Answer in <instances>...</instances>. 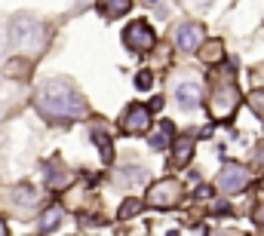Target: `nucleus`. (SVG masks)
Wrapping results in <instances>:
<instances>
[{"label": "nucleus", "mask_w": 264, "mask_h": 236, "mask_svg": "<svg viewBox=\"0 0 264 236\" xmlns=\"http://www.w3.org/2000/svg\"><path fill=\"white\" fill-rule=\"evenodd\" d=\"M37 108L49 120H80L86 114L83 95L68 80H46L37 89Z\"/></svg>", "instance_id": "1"}, {"label": "nucleus", "mask_w": 264, "mask_h": 236, "mask_svg": "<svg viewBox=\"0 0 264 236\" xmlns=\"http://www.w3.org/2000/svg\"><path fill=\"white\" fill-rule=\"evenodd\" d=\"M237 108H240V89H237L234 77L231 74L228 77H218L212 83V92H209V114H212V120L215 123L231 120Z\"/></svg>", "instance_id": "2"}, {"label": "nucleus", "mask_w": 264, "mask_h": 236, "mask_svg": "<svg viewBox=\"0 0 264 236\" xmlns=\"http://www.w3.org/2000/svg\"><path fill=\"white\" fill-rule=\"evenodd\" d=\"M9 37H12V43H15L18 49H25V52L40 55V52L46 49V31H43V25L34 22L31 15H15L12 25H9Z\"/></svg>", "instance_id": "3"}, {"label": "nucleus", "mask_w": 264, "mask_h": 236, "mask_svg": "<svg viewBox=\"0 0 264 236\" xmlns=\"http://www.w3.org/2000/svg\"><path fill=\"white\" fill-rule=\"evenodd\" d=\"M181 197H185L181 181H178V178H163V181L151 184V190H148V206H154V209H172V206L181 203Z\"/></svg>", "instance_id": "4"}, {"label": "nucleus", "mask_w": 264, "mask_h": 236, "mask_svg": "<svg viewBox=\"0 0 264 236\" xmlns=\"http://www.w3.org/2000/svg\"><path fill=\"white\" fill-rule=\"evenodd\" d=\"M252 184V172L246 169V166H240V163H228L221 172H218V190L221 194H240V190H246Z\"/></svg>", "instance_id": "5"}, {"label": "nucleus", "mask_w": 264, "mask_h": 236, "mask_svg": "<svg viewBox=\"0 0 264 236\" xmlns=\"http://www.w3.org/2000/svg\"><path fill=\"white\" fill-rule=\"evenodd\" d=\"M123 43L132 49V52H151L157 46V34L148 22H132L126 31H123Z\"/></svg>", "instance_id": "6"}, {"label": "nucleus", "mask_w": 264, "mask_h": 236, "mask_svg": "<svg viewBox=\"0 0 264 236\" xmlns=\"http://www.w3.org/2000/svg\"><path fill=\"white\" fill-rule=\"evenodd\" d=\"M151 108H145V104H132V108H126L123 111V117H120V129L126 132V135H145L148 129H151Z\"/></svg>", "instance_id": "7"}, {"label": "nucleus", "mask_w": 264, "mask_h": 236, "mask_svg": "<svg viewBox=\"0 0 264 236\" xmlns=\"http://www.w3.org/2000/svg\"><path fill=\"white\" fill-rule=\"evenodd\" d=\"M175 46H178L181 52H194V49H200V46H203V28L194 25V22L178 25V31H175Z\"/></svg>", "instance_id": "8"}, {"label": "nucleus", "mask_w": 264, "mask_h": 236, "mask_svg": "<svg viewBox=\"0 0 264 236\" xmlns=\"http://www.w3.org/2000/svg\"><path fill=\"white\" fill-rule=\"evenodd\" d=\"M71 172H68V166L62 163V160H49L46 163V184L52 187V190H65L68 184H71Z\"/></svg>", "instance_id": "9"}, {"label": "nucleus", "mask_w": 264, "mask_h": 236, "mask_svg": "<svg viewBox=\"0 0 264 236\" xmlns=\"http://www.w3.org/2000/svg\"><path fill=\"white\" fill-rule=\"evenodd\" d=\"M175 98H178V104H181L185 111H194V108L200 104L203 92H200L197 83H178V86H175Z\"/></svg>", "instance_id": "10"}, {"label": "nucleus", "mask_w": 264, "mask_h": 236, "mask_svg": "<svg viewBox=\"0 0 264 236\" xmlns=\"http://www.w3.org/2000/svg\"><path fill=\"white\" fill-rule=\"evenodd\" d=\"M172 138H175V126L169 120H160L157 123V132L151 135V147L154 151H166V147H172Z\"/></svg>", "instance_id": "11"}, {"label": "nucleus", "mask_w": 264, "mask_h": 236, "mask_svg": "<svg viewBox=\"0 0 264 236\" xmlns=\"http://www.w3.org/2000/svg\"><path fill=\"white\" fill-rule=\"evenodd\" d=\"M95 6L105 18H120L132 9V0H95Z\"/></svg>", "instance_id": "12"}, {"label": "nucleus", "mask_w": 264, "mask_h": 236, "mask_svg": "<svg viewBox=\"0 0 264 236\" xmlns=\"http://www.w3.org/2000/svg\"><path fill=\"white\" fill-rule=\"evenodd\" d=\"M194 157V138H178L172 141V163L175 166H188Z\"/></svg>", "instance_id": "13"}, {"label": "nucleus", "mask_w": 264, "mask_h": 236, "mask_svg": "<svg viewBox=\"0 0 264 236\" xmlns=\"http://www.w3.org/2000/svg\"><path fill=\"white\" fill-rule=\"evenodd\" d=\"M6 77H15V80H25L31 74V58H9L6 68H3Z\"/></svg>", "instance_id": "14"}, {"label": "nucleus", "mask_w": 264, "mask_h": 236, "mask_svg": "<svg viewBox=\"0 0 264 236\" xmlns=\"http://www.w3.org/2000/svg\"><path fill=\"white\" fill-rule=\"evenodd\" d=\"M62 218H65V212H62L58 206H49V209L40 215V233H49V230H55V227L62 224Z\"/></svg>", "instance_id": "15"}, {"label": "nucleus", "mask_w": 264, "mask_h": 236, "mask_svg": "<svg viewBox=\"0 0 264 236\" xmlns=\"http://www.w3.org/2000/svg\"><path fill=\"white\" fill-rule=\"evenodd\" d=\"M200 52H203V61L218 65V61L225 58V43H221V40H206V46H203Z\"/></svg>", "instance_id": "16"}, {"label": "nucleus", "mask_w": 264, "mask_h": 236, "mask_svg": "<svg viewBox=\"0 0 264 236\" xmlns=\"http://www.w3.org/2000/svg\"><path fill=\"white\" fill-rule=\"evenodd\" d=\"M92 135H95V144H98V151H101V160L111 163V160H114V141H111V135H105L101 126H95Z\"/></svg>", "instance_id": "17"}, {"label": "nucleus", "mask_w": 264, "mask_h": 236, "mask_svg": "<svg viewBox=\"0 0 264 236\" xmlns=\"http://www.w3.org/2000/svg\"><path fill=\"white\" fill-rule=\"evenodd\" d=\"M249 108H252V114L264 123V89H255V92L249 95Z\"/></svg>", "instance_id": "18"}, {"label": "nucleus", "mask_w": 264, "mask_h": 236, "mask_svg": "<svg viewBox=\"0 0 264 236\" xmlns=\"http://www.w3.org/2000/svg\"><path fill=\"white\" fill-rule=\"evenodd\" d=\"M135 86H138V89H151V86H154V74H151V71H138Z\"/></svg>", "instance_id": "19"}, {"label": "nucleus", "mask_w": 264, "mask_h": 236, "mask_svg": "<svg viewBox=\"0 0 264 236\" xmlns=\"http://www.w3.org/2000/svg\"><path fill=\"white\" fill-rule=\"evenodd\" d=\"M141 209V200H126L123 203V209H120V218H129V215H135Z\"/></svg>", "instance_id": "20"}, {"label": "nucleus", "mask_w": 264, "mask_h": 236, "mask_svg": "<svg viewBox=\"0 0 264 236\" xmlns=\"http://www.w3.org/2000/svg\"><path fill=\"white\" fill-rule=\"evenodd\" d=\"M206 236H246L243 230H231V227H215V230H209Z\"/></svg>", "instance_id": "21"}, {"label": "nucleus", "mask_w": 264, "mask_h": 236, "mask_svg": "<svg viewBox=\"0 0 264 236\" xmlns=\"http://www.w3.org/2000/svg\"><path fill=\"white\" fill-rule=\"evenodd\" d=\"M252 218H255L258 224H264V203H261V206H255V212H252Z\"/></svg>", "instance_id": "22"}, {"label": "nucleus", "mask_w": 264, "mask_h": 236, "mask_svg": "<svg viewBox=\"0 0 264 236\" xmlns=\"http://www.w3.org/2000/svg\"><path fill=\"white\" fill-rule=\"evenodd\" d=\"M255 160H258V163H261V166H264V144H261V147H258V154H255Z\"/></svg>", "instance_id": "23"}, {"label": "nucleus", "mask_w": 264, "mask_h": 236, "mask_svg": "<svg viewBox=\"0 0 264 236\" xmlns=\"http://www.w3.org/2000/svg\"><path fill=\"white\" fill-rule=\"evenodd\" d=\"M0 236H9V230H6V224L0 221Z\"/></svg>", "instance_id": "24"}]
</instances>
